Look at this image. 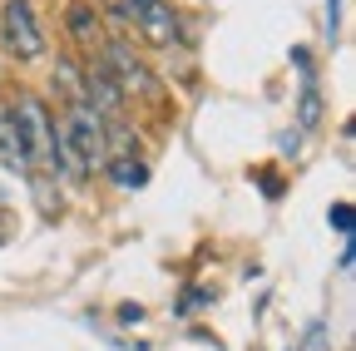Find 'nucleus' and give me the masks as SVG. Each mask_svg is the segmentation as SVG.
Returning a JSON list of instances; mask_svg holds the SVG:
<instances>
[{
    "label": "nucleus",
    "mask_w": 356,
    "mask_h": 351,
    "mask_svg": "<svg viewBox=\"0 0 356 351\" xmlns=\"http://www.w3.org/2000/svg\"><path fill=\"white\" fill-rule=\"evenodd\" d=\"M337 30H341V0L327 6V40H337Z\"/></svg>",
    "instance_id": "obj_11"
},
{
    "label": "nucleus",
    "mask_w": 356,
    "mask_h": 351,
    "mask_svg": "<svg viewBox=\"0 0 356 351\" xmlns=\"http://www.w3.org/2000/svg\"><path fill=\"white\" fill-rule=\"evenodd\" d=\"M104 163H109V173H114L119 188H144L149 183V168L139 158H104Z\"/></svg>",
    "instance_id": "obj_9"
},
{
    "label": "nucleus",
    "mask_w": 356,
    "mask_h": 351,
    "mask_svg": "<svg viewBox=\"0 0 356 351\" xmlns=\"http://www.w3.org/2000/svg\"><path fill=\"white\" fill-rule=\"evenodd\" d=\"M70 40L79 45V55H89V60H99V50H104V20H99V10L89 6V0H74L70 6Z\"/></svg>",
    "instance_id": "obj_6"
},
{
    "label": "nucleus",
    "mask_w": 356,
    "mask_h": 351,
    "mask_svg": "<svg viewBox=\"0 0 356 351\" xmlns=\"http://www.w3.org/2000/svg\"><path fill=\"white\" fill-rule=\"evenodd\" d=\"M55 129H60L65 179H84V173L104 168V158H109V119H104L95 104L70 99V104H65V119H60Z\"/></svg>",
    "instance_id": "obj_1"
},
{
    "label": "nucleus",
    "mask_w": 356,
    "mask_h": 351,
    "mask_svg": "<svg viewBox=\"0 0 356 351\" xmlns=\"http://www.w3.org/2000/svg\"><path fill=\"white\" fill-rule=\"evenodd\" d=\"M10 119H15V129H20L30 173H65L60 129H55V114L44 109V99H40V95H20V99L10 104Z\"/></svg>",
    "instance_id": "obj_3"
},
{
    "label": "nucleus",
    "mask_w": 356,
    "mask_h": 351,
    "mask_svg": "<svg viewBox=\"0 0 356 351\" xmlns=\"http://www.w3.org/2000/svg\"><path fill=\"white\" fill-rule=\"evenodd\" d=\"M297 70H302V124L312 129L322 119V90H317V74H312V55L297 50Z\"/></svg>",
    "instance_id": "obj_8"
},
{
    "label": "nucleus",
    "mask_w": 356,
    "mask_h": 351,
    "mask_svg": "<svg viewBox=\"0 0 356 351\" xmlns=\"http://www.w3.org/2000/svg\"><path fill=\"white\" fill-rule=\"evenodd\" d=\"M99 10L114 25H124L129 35H139L144 45H154V50H178L188 40L184 15H178L168 0H99Z\"/></svg>",
    "instance_id": "obj_2"
},
{
    "label": "nucleus",
    "mask_w": 356,
    "mask_h": 351,
    "mask_svg": "<svg viewBox=\"0 0 356 351\" xmlns=\"http://www.w3.org/2000/svg\"><path fill=\"white\" fill-rule=\"evenodd\" d=\"M332 228L337 233H351V203H332Z\"/></svg>",
    "instance_id": "obj_10"
},
{
    "label": "nucleus",
    "mask_w": 356,
    "mask_h": 351,
    "mask_svg": "<svg viewBox=\"0 0 356 351\" xmlns=\"http://www.w3.org/2000/svg\"><path fill=\"white\" fill-rule=\"evenodd\" d=\"M0 50L20 65L44 60V25H40L30 0H6L0 6Z\"/></svg>",
    "instance_id": "obj_4"
},
{
    "label": "nucleus",
    "mask_w": 356,
    "mask_h": 351,
    "mask_svg": "<svg viewBox=\"0 0 356 351\" xmlns=\"http://www.w3.org/2000/svg\"><path fill=\"white\" fill-rule=\"evenodd\" d=\"M0 168L6 173H30V158H25V144H20V129L10 119V109H0Z\"/></svg>",
    "instance_id": "obj_7"
},
{
    "label": "nucleus",
    "mask_w": 356,
    "mask_h": 351,
    "mask_svg": "<svg viewBox=\"0 0 356 351\" xmlns=\"http://www.w3.org/2000/svg\"><path fill=\"white\" fill-rule=\"evenodd\" d=\"M104 74H109V84H114V90L129 99H159V79L144 70V60H134L129 55V45H124V40H104V50H99V60H95Z\"/></svg>",
    "instance_id": "obj_5"
}]
</instances>
